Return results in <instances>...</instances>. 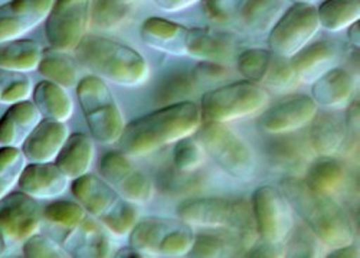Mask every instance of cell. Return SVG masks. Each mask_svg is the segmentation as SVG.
Segmentation results:
<instances>
[{"instance_id": "f907efd6", "label": "cell", "mask_w": 360, "mask_h": 258, "mask_svg": "<svg viewBox=\"0 0 360 258\" xmlns=\"http://www.w3.org/2000/svg\"><path fill=\"white\" fill-rule=\"evenodd\" d=\"M4 254H6V245L4 241V236H2V233H0V257H2Z\"/></svg>"}, {"instance_id": "681fc988", "label": "cell", "mask_w": 360, "mask_h": 258, "mask_svg": "<svg viewBox=\"0 0 360 258\" xmlns=\"http://www.w3.org/2000/svg\"><path fill=\"white\" fill-rule=\"evenodd\" d=\"M292 5H314L316 0H290Z\"/></svg>"}, {"instance_id": "4dcf8cb0", "label": "cell", "mask_w": 360, "mask_h": 258, "mask_svg": "<svg viewBox=\"0 0 360 258\" xmlns=\"http://www.w3.org/2000/svg\"><path fill=\"white\" fill-rule=\"evenodd\" d=\"M45 79L61 85L65 90L77 87L79 82V68L70 56V52L55 48L42 51V58L37 70Z\"/></svg>"}, {"instance_id": "8992f818", "label": "cell", "mask_w": 360, "mask_h": 258, "mask_svg": "<svg viewBox=\"0 0 360 258\" xmlns=\"http://www.w3.org/2000/svg\"><path fill=\"white\" fill-rule=\"evenodd\" d=\"M75 90L91 137L101 145L118 143L126 122L105 81L93 74L86 75Z\"/></svg>"}, {"instance_id": "836d02e7", "label": "cell", "mask_w": 360, "mask_h": 258, "mask_svg": "<svg viewBox=\"0 0 360 258\" xmlns=\"http://www.w3.org/2000/svg\"><path fill=\"white\" fill-rule=\"evenodd\" d=\"M27 165L19 148L0 146V200L13 192Z\"/></svg>"}, {"instance_id": "b9f144b4", "label": "cell", "mask_w": 360, "mask_h": 258, "mask_svg": "<svg viewBox=\"0 0 360 258\" xmlns=\"http://www.w3.org/2000/svg\"><path fill=\"white\" fill-rule=\"evenodd\" d=\"M243 0H202L205 16L215 23L231 22L239 11Z\"/></svg>"}, {"instance_id": "6da1fadb", "label": "cell", "mask_w": 360, "mask_h": 258, "mask_svg": "<svg viewBox=\"0 0 360 258\" xmlns=\"http://www.w3.org/2000/svg\"><path fill=\"white\" fill-rule=\"evenodd\" d=\"M200 124L199 104L188 100L163 105L126 124L118 140L120 150L127 156H147L180 138L193 136Z\"/></svg>"}, {"instance_id": "f35d334b", "label": "cell", "mask_w": 360, "mask_h": 258, "mask_svg": "<svg viewBox=\"0 0 360 258\" xmlns=\"http://www.w3.org/2000/svg\"><path fill=\"white\" fill-rule=\"evenodd\" d=\"M196 85L192 79V75L176 74L170 77L158 93V101L162 105H170L176 103L188 101V98L195 93Z\"/></svg>"}, {"instance_id": "ba28073f", "label": "cell", "mask_w": 360, "mask_h": 258, "mask_svg": "<svg viewBox=\"0 0 360 258\" xmlns=\"http://www.w3.org/2000/svg\"><path fill=\"white\" fill-rule=\"evenodd\" d=\"M195 229L182 219L147 217L139 219L129 234V243L143 257H186L195 240Z\"/></svg>"}, {"instance_id": "8d00e7d4", "label": "cell", "mask_w": 360, "mask_h": 258, "mask_svg": "<svg viewBox=\"0 0 360 258\" xmlns=\"http://www.w3.org/2000/svg\"><path fill=\"white\" fill-rule=\"evenodd\" d=\"M205 150L200 143L192 136L180 138L174 143L173 165L177 172L182 174H195L205 162Z\"/></svg>"}, {"instance_id": "9a60e30c", "label": "cell", "mask_w": 360, "mask_h": 258, "mask_svg": "<svg viewBox=\"0 0 360 258\" xmlns=\"http://www.w3.org/2000/svg\"><path fill=\"white\" fill-rule=\"evenodd\" d=\"M100 175L120 195L134 205H146L153 198L152 179L139 169L126 153L108 152L100 159Z\"/></svg>"}, {"instance_id": "d590c367", "label": "cell", "mask_w": 360, "mask_h": 258, "mask_svg": "<svg viewBox=\"0 0 360 258\" xmlns=\"http://www.w3.org/2000/svg\"><path fill=\"white\" fill-rule=\"evenodd\" d=\"M34 85L23 72L0 68V104L12 105L32 97Z\"/></svg>"}, {"instance_id": "4316f807", "label": "cell", "mask_w": 360, "mask_h": 258, "mask_svg": "<svg viewBox=\"0 0 360 258\" xmlns=\"http://www.w3.org/2000/svg\"><path fill=\"white\" fill-rule=\"evenodd\" d=\"M304 182L313 191L335 198L346 185V169L335 156H319L309 166Z\"/></svg>"}, {"instance_id": "ffe728a7", "label": "cell", "mask_w": 360, "mask_h": 258, "mask_svg": "<svg viewBox=\"0 0 360 258\" xmlns=\"http://www.w3.org/2000/svg\"><path fill=\"white\" fill-rule=\"evenodd\" d=\"M339 61V48L330 41L309 44L290 58L300 84H314L326 72L336 68Z\"/></svg>"}, {"instance_id": "277c9868", "label": "cell", "mask_w": 360, "mask_h": 258, "mask_svg": "<svg viewBox=\"0 0 360 258\" xmlns=\"http://www.w3.org/2000/svg\"><path fill=\"white\" fill-rule=\"evenodd\" d=\"M74 53L82 68L122 87H141L150 78L148 63L139 51L105 37L86 34Z\"/></svg>"}, {"instance_id": "d4e9b609", "label": "cell", "mask_w": 360, "mask_h": 258, "mask_svg": "<svg viewBox=\"0 0 360 258\" xmlns=\"http://www.w3.org/2000/svg\"><path fill=\"white\" fill-rule=\"evenodd\" d=\"M96 157L94 138L84 133L70 134L64 148L55 159V165L63 170L70 181L78 179L93 167Z\"/></svg>"}, {"instance_id": "30bf717a", "label": "cell", "mask_w": 360, "mask_h": 258, "mask_svg": "<svg viewBox=\"0 0 360 258\" xmlns=\"http://www.w3.org/2000/svg\"><path fill=\"white\" fill-rule=\"evenodd\" d=\"M236 67L247 81L277 94L294 91L300 82L288 58L269 49H247L238 56Z\"/></svg>"}, {"instance_id": "7bdbcfd3", "label": "cell", "mask_w": 360, "mask_h": 258, "mask_svg": "<svg viewBox=\"0 0 360 258\" xmlns=\"http://www.w3.org/2000/svg\"><path fill=\"white\" fill-rule=\"evenodd\" d=\"M346 129L349 133V138L356 143L359 138V98L353 100L347 107H346Z\"/></svg>"}, {"instance_id": "ee69618b", "label": "cell", "mask_w": 360, "mask_h": 258, "mask_svg": "<svg viewBox=\"0 0 360 258\" xmlns=\"http://www.w3.org/2000/svg\"><path fill=\"white\" fill-rule=\"evenodd\" d=\"M199 2H202V0H155L156 6L167 13H179Z\"/></svg>"}, {"instance_id": "60d3db41", "label": "cell", "mask_w": 360, "mask_h": 258, "mask_svg": "<svg viewBox=\"0 0 360 258\" xmlns=\"http://www.w3.org/2000/svg\"><path fill=\"white\" fill-rule=\"evenodd\" d=\"M22 254L26 258H67L70 257L64 248L55 243L49 236L37 233L22 244Z\"/></svg>"}, {"instance_id": "d6a6232c", "label": "cell", "mask_w": 360, "mask_h": 258, "mask_svg": "<svg viewBox=\"0 0 360 258\" xmlns=\"http://www.w3.org/2000/svg\"><path fill=\"white\" fill-rule=\"evenodd\" d=\"M236 244L238 243L233 236L228 238V237L212 233V229H207V233L195 234V240L188 257H196V258L229 257L235 251Z\"/></svg>"}, {"instance_id": "f6af8a7d", "label": "cell", "mask_w": 360, "mask_h": 258, "mask_svg": "<svg viewBox=\"0 0 360 258\" xmlns=\"http://www.w3.org/2000/svg\"><path fill=\"white\" fill-rule=\"evenodd\" d=\"M328 257H336V258H356L359 257V248L354 244H349L340 248H335L332 252L328 254Z\"/></svg>"}, {"instance_id": "44dd1931", "label": "cell", "mask_w": 360, "mask_h": 258, "mask_svg": "<svg viewBox=\"0 0 360 258\" xmlns=\"http://www.w3.org/2000/svg\"><path fill=\"white\" fill-rule=\"evenodd\" d=\"M191 27L180 23L162 19L148 18L141 23L140 38L152 49L173 56H188V39Z\"/></svg>"}, {"instance_id": "5b68a950", "label": "cell", "mask_w": 360, "mask_h": 258, "mask_svg": "<svg viewBox=\"0 0 360 258\" xmlns=\"http://www.w3.org/2000/svg\"><path fill=\"white\" fill-rule=\"evenodd\" d=\"M71 192L77 202L115 237H127L139 221L136 205L93 174L74 179Z\"/></svg>"}, {"instance_id": "ab89813d", "label": "cell", "mask_w": 360, "mask_h": 258, "mask_svg": "<svg viewBox=\"0 0 360 258\" xmlns=\"http://www.w3.org/2000/svg\"><path fill=\"white\" fill-rule=\"evenodd\" d=\"M229 77L231 71L228 67L212 61H200L192 72L196 89H203L206 91L221 87L219 84L225 82Z\"/></svg>"}, {"instance_id": "cb8c5ba5", "label": "cell", "mask_w": 360, "mask_h": 258, "mask_svg": "<svg viewBox=\"0 0 360 258\" xmlns=\"http://www.w3.org/2000/svg\"><path fill=\"white\" fill-rule=\"evenodd\" d=\"M310 126V141L319 156H336L346 150L349 143H353L349 138L345 119L335 111L317 112Z\"/></svg>"}, {"instance_id": "7402d4cb", "label": "cell", "mask_w": 360, "mask_h": 258, "mask_svg": "<svg viewBox=\"0 0 360 258\" xmlns=\"http://www.w3.org/2000/svg\"><path fill=\"white\" fill-rule=\"evenodd\" d=\"M357 90L356 77L339 67L330 70L319 78L311 89L314 103L326 110H345L353 100Z\"/></svg>"}, {"instance_id": "ac0fdd59", "label": "cell", "mask_w": 360, "mask_h": 258, "mask_svg": "<svg viewBox=\"0 0 360 258\" xmlns=\"http://www.w3.org/2000/svg\"><path fill=\"white\" fill-rule=\"evenodd\" d=\"M70 137V129L63 122L42 119L20 150L27 163H52Z\"/></svg>"}, {"instance_id": "1f68e13d", "label": "cell", "mask_w": 360, "mask_h": 258, "mask_svg": "<svg viewBox=\"0 0 360 258\" xmlns=\"http://www.w3.org/2000/svg\"><path fill=\"white\" fill-rule=\"evenodd\" d=\"M320 27L328 32L346 31L360 19V0H326L317 8Z\"/></svg>"}, {"instance_id": "5bb4252c", "label": "cell", "mask_w": 360, "mask_h": 258, "mask_svg": "<svg viewBox=\"0 0 360 258\" xmlns=\"http://www.w3.org/2000/svg\"><path fill=\"white\" fill-rule=\"evenodd\" d=\"M251 208L259 240L283 245L294 226L292 209L284 193L274 186H261L252 195Z\"/></svg>"}, {"instance_id": "7c38bea8", "label": "cell", "mask_w": 360, "mask_h": 258, "mask_svg": "<svg viewBox=\"0 0 360 258\" xmlns=\"http://www.w3.org/2000/svg\"><path fill=\"white\" fill-rule=\"evenodd\" d=\"M319 30L320 23L314 5H292L284 11L269 31V51L290 60L311 42Z\"/></svg>"}, {"instance_id": "816d5d0a", "label": "cell", "mask_w": 360, "mask_h": 258, "mask_svg": "<svg viewBox=\"0 0 360 258\" xmlns=\"http://www.w3.org/2000/svg\"><path fill=\"white\" fill-rule=\"evenodd\" d=\"M6 2H9V0H0V6H2V5H5Z\"/></svg>"}, {"instance_id": "484cf974", "label": "cell", "mask_w": 360, "mask_h": 258, "mask_svg": "<svg viewBox=\"0 0 360 258\" xmlns=\"http://www.w3.org/2000/svg\"><path fill=\"white\" fill-rule=\"evenodd\" d=\"M32 100L42 119L67 123L74 114V101L67 90L52 81L44 79L35 85Z\"/></svg>"}, {"instance_id": "7dc6e473", "label": "cell", "mask_w": 360, "mask_h": 258, "mask_svg": "<svg viewBox=\"0 0 360 258\" xmlns=\"http://www.w3.org/2000/svg\"><path fill=\"white\" fill-rule=\"evenodd\" d=\"M115 257H117V258H127V257H129V258H131V257H133V258H144L143 254H141L140 251H137L136 248H133L131 245H130L129 248H123V250L117 251V252H115Z\"/></svg>"}, {"instance_id": "603a6c76", "label": "cell", "mask_w": 360, "mask_h": 258, "mask_svg": "<svg viewBox=\"0 0 360 258\" xmlns=\"http://www.w3.org/2000/svg\"><path fill=\"white\" fill-rule=\"evenodd\" d=\"M41 120L42 116L34 101L23 100L9 105L0 117V146L20 149Z\"/></svg>"}, {"instance_id": "9c48e42d", "label": "cell", "mask_w": 360, "mask_h": 258, "mask_svg": "<svg viewBox=\"0 0 360 258\" xmlns=\"http://www.w3.org/2000/svg\"><path fill=\"white\" fill-rule=\"evenodd\" d=\"M205 153L229 176L248 181L255 175V157L247 143L226 124L202 123L195 133Z\"/></svg>"}, {"instance_id": "83f0119b", "label": "cell", "mask_w": 360, "mask_h": 258, "mask_svg": "<svg viewBox=\"0 0 360 258\" xmlns=\"http://www.w3.org/2000/svg\"><path fill=\"white\" fill-rule=\"evenodd\" d=\"M284 13L283 0H243L238 18L247 31L255 35L269 34Z\"/></svg>"}, {"instance_id": "c3c4849f", "label": "cell", "mask_w": 360, "mask_h": 258, "mask_svg": "<svg viewBox=\"0 0 360 258\" xmlns=\"http://www.w3.org/2000/svg\"><path fill=\"white\" fill-rule=\"evenodd\" d=\"M111 2L117 4V5H122V6H127V8H133L134 9V5L137 0H111Z\"/></svg>"}, {"instance_id": "52a82bcc", "label": "cell", "mask_w": 360, "mask_h": 258, "mask_svg": "<svg viewBox=\"0 0 360 258\" xmlns=\"http://www.w3.org/2000/svg\"><path fill=\"white\" fill-rule=\"evenodd\" d=\"M269 101L268 91L251 81H236L207 90L199 110L202 123H231L254 116Z\"/></svg>"}, {"instance_id": "bcb514c9", "label": "cell", "mask_w": 360, "mask_h": 258, "mask_svg": "<svg viewBox=\"0 0 360 258\" xmlns=\"http://www.w3.org/2000/svg\"><path fill=\"white\" fill-rule=\"evenodd\" d=\"M347 34H349V41H350V44H352L354 48L359 49V46H360V37H359V34H360V25H359V22H354L353 25H350V26L347 27Z\"/></svg>"}, {"instance_id": "74e56055", "label": "cell", "mask_w": 360, "mask_h": 258, "mask_svg": "<svg viewBox=\"0 0 360 258\" xmlns=\"http://www.w3.org/2000/svg\"><path fill=\"white\" fill-rule=\"evenodd\" d=\"M323 243L306 228L291 229L287 240L283 243L284 255L287 257H320L323 255Z\"/></svg>"}, {"instance_id": "8fae6325", "label": "cell", "mask_w": 360, "mask_h": 258, "mask_svg": "<svg viewBox=\"0 0 360 258\" xmlns=\"http://www.w3.org/2000/svg\"><path fill=\"white\" fill-rule=\"evenodd\" d=\"M93 0H53L45 20V35L51 48L74 52L91 25Z\"/></svg>"}, {"instance_id": "e0dca14e", "label": "cell", "mask_w": 360, "mask_h": 258, "mask_svg": "<svg viewBox=\"0 0 360 258\" xmlns=\"http://www.w3.org/2000/svg\"><path fill=\"white\" fill-rule=\"evenodd\" d=\"M53 0H9L0 6V44L23 38L45 23Z\"/></svg>"}, {"instance_id": "f546056e", "label": "cell", "mask_w": 360, "mask_h": 258, "mask_svg": "<svg viewBox=\"0 0 360 258\" xmlns=\"http://www.w3.org/2000/svg\"><path fill=\"white\" fill-rule=\"evenodd\" d=\"M42 51V46L34 39L20 38L0 44V68L23 74L37 71Z\"/></svg>"}, {"instance_id": "3957f363", "label": "cell", "mask_w": 360, "mask_h": 258, "mask_svg": "<svg viewBox=\"0 0 360 258\" xmlns=\"http://www.w3.org/2000/svg\"><path fill=\"white\" fill-rule=\"evenodd\" d=\"M280 191L287 198L291 209L323 245L335 250L354 243V225L335 198L313 191L304 179L291 176L281 181Z\"/></svg>"}, {"instance_id": "d6986e66", "label": "cell", "mask_w": 360, "mask_h": 258, "mask_svg": "<svg viewBox=\"0 0 360 258\" xmlns=\"http://www.w3.org/2000/svg\"><path fill=\"white\" fill-rule=\"evenodd\" d=\"M19 189L34 199H56L70 188V179L55 162L27 163L18 182Z\"/></svg>"}, {"instance_id": "4fadbf2b", "label": "cell", "mask_w": 360, "mask_h": 258, "mask_svg": "<svg viewBox=\"0 0 360 258\" xmlns=\"http://www.w3.org/2000/svg\"><path fill=\"white\" fill-rule=\"evenodd\" d=\"M42 208L38 199L19 192H11L0 200V233L4 236L6 252L41 231Z\"/></svg>"}, {"instance_id": "7a4b0ae2", "label": "cell", "mask_w": 360, "mask_h": 258, "mask_svg": "<svg viewBox=\"0 0 360 258\" xmlns=\"http://www.w3.org/2000/svg\"><path fill=\"white\" fill-rule=\"evenodd\" d=\"M41 229L70 257L105 258L111 254L107 229L72 200H53L46 205Z\"/></svg>"}, {"instance_id": "2e32d148", "label": "cell", "mask_w": 360, "mask_h": 258, "mask_svg": "<svg viewBox=\"0 0 360 258\" xmlns=\"http://www.w3.org/2000/svg\"><path fill=\"white\" fill-rule=\"evenodd\" d=\"M319 105L311 96L292 94L266 108L259 117V127L269 134H288L311 124Z\"/></svg>"}, {"instance_id": "f1b7e54d", "label": "cell", "mask_w": 360, "mask_h": 258, "mask_svg": "<svg viewBox=\"0 0 360 258\" xmlns=\"http://www.w3.org/2000/svg\"><path fill=\"white\" fill-rule=\"evenodd\" d=\"M188 56L199 61L224 64L233 56V44L217 32L192 27L188 39Z\"/></svg>"}, {"instance_id": "e575fe53", "label": "cell", "mask_w": 360, "mask_h": 258, "mask_svg": "<svg viewBox=\"0 0 360 258\" xmlns=\"http://www.w3.org/2000/svg\"><path fill=\"white\" fill-rule=\"evenodd\" d=\"M133 8L117 5L111 0H93L91 23L100 31L111 32L123 26L131 16Z\"/></svg>"}]
</instances>
